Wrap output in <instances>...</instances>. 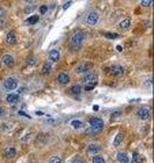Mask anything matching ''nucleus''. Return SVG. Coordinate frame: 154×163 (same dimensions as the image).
Returning <instances> with one entry per match:
<instances>
[{
	"instance_id": "nucleus-1",
	"label": "nucleus",
	"mask_w": 154,
	"mask_h": 163,
	"mask_svg": "<svg viewBox=\"0 0 154 163\" xmlns=\"http://www.w3.org/2000/svg\"><path fill=\"white\" fill-rule=\"evenodd\" d=\"M97 86V74L95 72H89L83 76V87L82 90L85 91H91Z\"/></svg>"
},
{
	"instance_id": "nucleus-2",
	"label": "nucleus",
	"mask_w": 154,
	"mask_h": 163,
	"mask_svg": "<svg viewBox=\"0 0 154 163\" xmlns=\"http://www.w3.org/2000/svg\"><path fill=\"white\" fill-rule=\"evenodd\" d=\"M85 38H86V35H85V33H83V31H75V33L73 34V37H71V41H70L71 49L78 50V49L82 46V44H83Z\"/></svg>"
},
{
	"instance_id": "nucleus-3",
	"label": "nucleus",
	"mask_w": 154,
	"mask_h": 163,
	"mask_svg": "<svg viewBox=\"0 0 154 163\" xmlns=\"http://www.w3.org/2000/svg\"><path fill=\"white\" fill-rule=\"evenodd\" d=\"M104 129V121L101 118H90V133H100Z\"/></svg>"
},
{
	"instance_id": "nucleus-4",
	"label": "nucleus",
	"mask_w": 154,
	"mask_h": 163,
	"mask_svg": "<svg viewBox=\"0 0 154 163\" xmlns=\"http://www.w3.org/2000/svg\"><path fill=\"white\" fill-rule=\"evenodd\" d=\"M98 19H100L98 12H97V11H90V12L86 15V18H85V22H86V25H89V26H94V25L98 23Z\"/></svg>"
},
{
	"instance_id": "nucleus-5",
	"label": "nucleus",
	"mask_w": 154,
	"mask_h": 163,
	"mask_svg": "<svg viewBox=\"0 0 154 163\" xmlns=\"http://www.w3.org/2000/svg\"><path fill=\"white\" fill-rule=\"evenodd\" d=\"M136 117L139 120H142V121H147L151 117V111H150L149 107H142V109H139L136 111Z\"/></svg>"
},
{
	"instance_id": "nucleus-6",
	"label": "nucleus",
	"mask_w": 154,
	"mask_h": 163,
	"mask_svg": "<svg viewBox=\"0 0 154 163\" xmlns=\"http://www.w3.org/2000/svg\"><path fill=\"white\" fill-rule=\"evenodd\" d=\"M109 72L115 78H122V76H124V68L122 65H112L110 69H109Z\"/></svg>"
},
{
	"instance_id": "nucleus-7",
	"label": "nucleus",
	"mask_w": 154,
	"mask_h": 163,
	"mask_svg": "<svg viewBox=\"0 0 154 163\" xmlns=\"http://www.w3.org/2000/svg\"><path fill=\"white\" fill-rule=\"evenodd\" d=\"M3 86H4V88L7 91H11V90H15V88L18 87V82H17V79H14V78H7L4 80Z\"/></svg>"
},
{
	"instance_id": "nucleus-8",
	"label": "nucleus",
	"mask_w": 154,
	"mask_h": 163,
	"mask_svg": "<svg viewBox=\"0 0 154 163\" xmlns=\"http://www.w3.org/2000/svg\"><path fill=\"white\" fill-rule=\"evenodd\" d=\"M86 152L89 155H97L98 152H101V147L98 146V144H95V143H91V144L87 146Z\"/></svg>"
},
{
	"instance_id": "nucleus-9",
	"label": "nucleus",
	"mask_w": 154,
	"mask_h": 163,
	"mask_svg": "<svg viewBox=\"0 0 154 163\" xmlns=\"http://www.w3.org/2000/svg\"><path fill=\"white\" fill-rule=\"evenodd\" d=\"M1 61H3L4 65L8 67V68H12V67L15 65V60H14V57L11 56V54H4L3 58H1Z\"/></svg>"
},
{
	"instance_id": "nucleus-10",
	"label": "nucleus",
	"mask_w": 154,
	"mask_h": 163,
	"mask_svg": "<svg viewBox=\"0 0 154 163\" xmlns=\"http://www.w3.org/2000/svg\"><path fill=\"white\" fill-rule=\"evenodd\" d=\"M57 82H59L60 84L66 86V84L70 83V75H68L67 72H60L59 75H57Z\"/></svg>"
},
{
	"instance_id": "nucleus-11",
	"label": "nucleus",
	"mask_w": 154,
	"mask_h": 163,
	"mask_svg": "<svg viewBox=\"0 0 154 163\" xmlns=\"http://www.w3.org/2000/svg\"><path fill=\"white\" fill-rule=\"evenodd\" d=\"M48 58H49L50 63H57L60 60V53H59V50H56V49H52V50H49Z\"/></svg>"
},
{
	"instance_id": "nucleus-12",
	"label": "nucleus",
	"mask_w": 154,
	"mask_h": 163,
	"mask_svg": "<svg viewBox=\"0 0 154 163\" xmlns=\"http://www.w3.org/2000/svg\"><path fill=\"white\" fill-rule=\"evenodd\" d=\"M90 63H82V64H79V65L75 68V72L77 74H86L87 71L90 69Z\"/></svg>"
},
{
	"instance_id": "nucleus-13",
	"label": "nucleus",
	"mask_w": 154,
	"mask_h": 163,
	"mask_svg": "<svg viewBox=\"0 0 154 163\" xmlns=\"http://www.w3.org/2000/svg\"><path fill=\"white\" fill-rule=\"evenodd\" d=\"M6 42L8 45H15L17 44V37H15V31H10L8 34L6 35Z\"/></svg>"
},
{
	"instance_id": "nucleus-14",
	"label": "nucleus",
	"mask_w": 154,
	"mask_h": 163,
	"mask_svg": "<svg viewBox=\"0 0 154 163\" xmlns=\"http://www.w3.org/2000/svg\"><path fill=\"white\" fill-rule=\"evenodd\" d=\"M41 74L44 76H48L52 74V63H45L44 65H42V69H41Z\"/></svg>"
},
{
	"instance_id": "nucleus-15",
	"label": "nucleus",
	"mask_w": 154,
	"mask_h": 163,
	"mask_svg": "<svg viewBox=\"0 0 154 163\" xmlns=\"http://www.w3.org/2000/svg\"><path fill=\"white\" fill-rule=\"evenodd\" d=\"M4 156H6V159H12V158H15V156H17V150H15L14 147H11V148H7V150H6V152H4Z\"/></svg>"
},
{
	"instance_id": "nucleus-16",
	"label": "nucleus",
	"mask_w": 154,
	"mask_h": 163,
	"mask_svg": "<svg viewBox=\"0 0 154 163\" xmlns=\"http://www.w3.org/2000/svg\"><path fill=\"white\" fill-rule=\"evenodd\" d=\"M6 101L8 102V103H18L19 102V95L18 94H8V95L6 97Z\"/></svg>"
},
{
	"instance_id": "nucleus-17",
	"label": "nucleus",
	"mask_w": 154,
	"mask_h": 163,
	"mask_svg": "<svg viewBox=\"0 0 154 163\" xmlns=\"http://www.w3.org/2000/svg\"><path fill=\"white\" fill-rule=\"evenodd\" d=\"M119 29H122V30H127L128 27L131 26V19H123L122 22H119Z\"/></svg>"
},
{
	"instance_id": "nucleus-18",
	"label": "nucleus",
	"mask_w": 154,
	"mask_h": 163,
	"mask_svg": "<svg viewBox=\"0 0 154 163\" xmlns=\"http://www.w3.org/2000/svg\"><path fill=\"white\" fill-rule=\"evenodd\" d=\"M117 160L120 163H130V158H128V155L124 154V152H117Z\"/></svg>"
},
{
	"instance_id": "nucleus-19",
	"label": "nucleus",
	"mask_w": 154,
	"mask_h": 163,
	"mask_svg": "<svg viewBox=\"0 0 154 163\" xmlns=\"http://www.w3.org/2000/svg\"><path fill=\"white\" fill-rule=\"evenodd\" d=\"M124 140V133H117L116 135V137H115V141H113V146L115 147H117V146H120L122 144V141Z\"/></svg>"
},
{
	"instance_id": "nucleus-20",
	"label": "nucleus",
	"mask_w": 154,
	"mask_h": 163,
	"mask_svg": "<svg viewBox=\"0 0 154 163\" xmlns=\"http://www.w3.org/2000/svg\"><path fill=\"white\" fill-rule=\"evenodd\" d=\"M71 93H73L74 95H79V94L82 93V86H79V84L73 86V87H71Z\"/></svg>"
},
{
	"instance_id": "nucleus-21",
	"label": "nucleus",
	"mask_w": 154,
	"mask_h": 163,
	"mask_svg": "<svg viewBox=\"0 0 154 163\" xmlns=\"http://www.w3.org/2000/svg\"><path fill=\"white\" fill-rule=\"evenodd\" d=\"M132 163H142V156L138 152H134L132 154V160H130Z\"/></svg>"
},
{
	"instance_id": "nucleus-22",
	"label": "nucleus",
	"mask_w": 154,
	"mask_h": 163,
	"mask_svg": "<svg viewBox=\"0 0 154 163\" xmlns=\"http://www.w3.org/2000/svg\"><path fill=\"white\" fill-rule=\"evenodd\" d=\"M38 19H40V17H38V15H32V17L29 18L26 22H27V25H36V23L38 22Z\"/></svg>"
},
{
	"instance_id": "nucleus-23",
	"label": "nucleus",
	"mask_w": 154,
	"mask_h": 163,
	"mask_svg": "<svg viewBox=\"0 0 154 163\" xmlns=\"http://www.w3.org/2000/svg\"><path fill=\"white\" fill-rule=\"evenodd\" d=\"M104 35L106 38H109V40H115V38H119V37H120L117 33H110V31H105Z\"/></svg>"
},
{
	"instance_id": "nucleus-24",
	"label": "nucleus",
	"mask_w": 154,
	"mask_h": 163,
	"mask_svg": "<svg viewBox=\"0 0 154 163\" xmlns=\"http://www.w3.org/2000/svg\"><path fill=\"white\" fill-rule=\"evenodd\" d=\"M91 163H105V159L102 156H100V155H95L93 158V160H91Z\"/></svg>"
},
{
	"instance_id": "nucleus-25",
	"label": "nucleus",
	"mask_w": 154,
	"mask_h": 163,
	"mask_svg": "<svg viewBox=\"0 0 154 163\" xmlns=\"http://www.w3.org/2000/svg\"><path fill=\"white\" fill-rule=\"evenodd\" d=\"M141 4L142 7H151L153 6V0H142Z\"/></svg>"
},
{
	"instance_id": "nucleus-26",
	"label": "nucleus",
	"mask_w": 154,
	"mask_h": 163,
	"mask_svg": "<svg viewBox=\"0 0 154 163\" xmlns=\"http://www.w3.org/2000/svg\"><path fill=\"white\" fill-rule=\"evenodd\" d=\"M48 163H61V159H60L59 156H50Z\"/></svg>"
},
{
	"instance_id": "nucleus-27",
	"label": "nucleus",
	"mask_w": 154,
	"mask_h": 163,
	"mask_svg": "<svg viewBox=\"0 0 154 163\" xmlns=\"http://www.w3.org/2000/svg\"><path fill=\"white\" fill-rule=\"evenodd\" d=\"M71 125H73L74 128H77V129H79V128H82V127H83V124H82L81 121H73V122H71Z\"/></svg>"
},
{
	"instance_id": "nucleus-28",
	"label": "nucleus",
	"mask_w": 154,
	"mask_h": 163,
	"mask_svg": "<svg viewBox=\"0 0 154 163\" xmlns=\"http://www.w3.org/2000/svg\"><path fill=\"white\" fill-rule=\"evenodd\" d=\"M120 114H122L120 111H113V113L110 114V120H112V121H115L116 118H119V117H120Z\"/></svg>"
},
{
	"instance_id": "nucleus-29",
	"label": "nucleus",
	"mask_w": 154,
	"mask_h": 163,
	"mask_svg": "<svg viewBox=\"0 0 154 163\" xmlns=\"http://www.w3.org/2000/svg\"><path fill=\"white\" fill-rule=\"evenodd\" d=\"M26 64H27V65H34V64H36V58H34V57H29V58H27V61H26Z\"/></svg>"
},
{
	"instance_id": "nucleus-30",
	"label": "nucleus",
	"mask_w": 154,
	"mask_h": 163,
	"mask_svg": "<svg viewBox=\"0 0 154 163\" xmlns=\"http://www.w3.org/2000/svg\"><path fill=\"white\" fill-rule=\"evenodd\" d=\"M7 15V11L4 8H0V18H4Z\"/></svg>"
},
{
	"instance_id": "nucleus-31",
	"label": "nucleus",
	"mask_w": 154,
	"mask_h": 163,
	"mask_svg": "<svg viewBox=\"0 0 154 163\" xmlns=\"http://www.w3.org/2000/svg\"><path fill=\"white\" fill-rule=\"evenodd\" d=\"M46 10H48V7H46V6H41V7H40V12L41 14H45Z\"/></svg>"
},
{
	"instance_id": "nucleus-32",
	"label": "nucleus",
	"mask_w": 154,
	"mask_h": 163,
	"mask_svg": "<svg viewBox=\"0 0 154 163\" xmlns=\"http://www.w3.org/2000/svg\"><path fill=\"white\" fill-rule=\"evenodd\" d=\"M70 6H71V1H67V3H66V4L63 6V11H66V10H68V7H70Z\"/></svg>"
},
{
	"instance_id": "nucleus-33",
	"label": "nucleus",
	"mask_w": 154,
	"mask_h": 163,
	"mask_svg": "<svg viewBox=\"0 0 154 163\" xmlns=\"http://www.w3.org/2000/svg\"><path fill=\"white\" fill-rule=\"evenodd\" d=\"M19 116H22V117H26V118H30V114H26L25 111H19Z\"/></svg>"
},
{
	"instance_id": "nucleus-34",
	"label": "nucleus",
	"mask_w": 154,
	"mask_h": 163,
	"mask_svg": "<svg viewBox=\"0 0 154 163\" xmlns=\"http://www.w3.org/2000/svg\"><path fill=\"white\" fill-rule=\"evenodd\" d=\"M3 27H6V21L4 19H0V29H3Z\"/></svg>"
},
{
	"instance_id": "nucleus-35",
	"label": "nucleus",
	"mask_w": 154,
	"mask_h": 163,
	"mask_svg": "<svg viewBox=\"0 0 154 163\" xmlns=\"http://www.w3.org/2000/svg\"><path fill=\"white\" fill-rule=\"evenodd\" d=\"M71 163H85V162H83V160H81V159H74Z\"/></svg>"
},
{
	"instance_id": "nucleus-36",
	"label": "nucleus",
	"mask_w": 154,
	"mask_h": 163,
	"mask_svg": "<svg viewBox=\"0 0 154 163\" xmlns=\"http://www.w3.org/2000/svg\"><path fill=\"white\" fill-rule=\"evenodd\" d=\"M1 116H4V110H3V109L0 107V117H1Z\"/></svg>"
},
{
	"instance_id": "nucleus-37",
	"label": "nucleus",
	"mask_w": 154,
	"mask_h": 163,
	"mask_svg": "<svg viewBox=\"0 0 154 163\" xmlns=\"http://www.w3.org/2000/svg\"><path fill=\"white\" fill-rule=\"evenodd\" d=\"M98 109H100V107H98V106H97V105H94V106H93V110H95V111H97V110H98Z\"/></svg>"
}]
</instances>
